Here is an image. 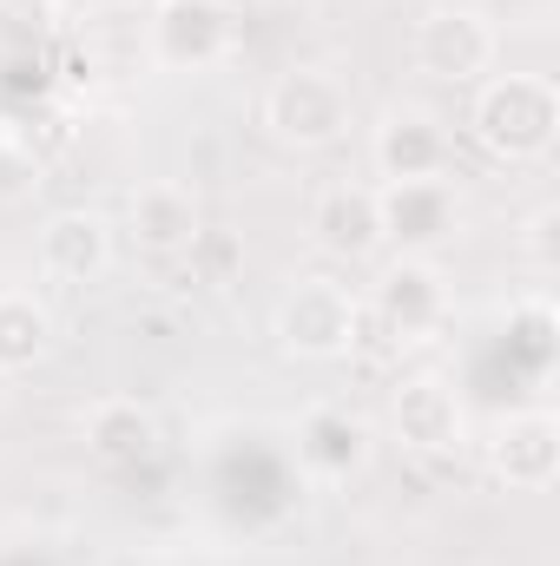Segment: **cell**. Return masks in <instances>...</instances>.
Listing matches in <instances>:
<instances>
[{"mask_svg": "<svg viewBox=\"0 0 560 566\" xmlns=\"http://www.w3.org/2000/svg\"><path fill=\"white\" fill-rule=\"evenodd\" d=\"M468 133L495 165H535L560 139V93L548 73H495L475 86Z\"/></svg>", "mask_w": 560, "mask_h": 566, "instance_id": "6da1fadb", "label": "cell"}, {"mask_svg": "<svg viewBox=\"0 0 560 566\" xmlns=\"http://www.w3.org/2000/svg\"><path fill=\"white\" fill-rule=\"evenodd\" d=\"M271 336L297 363H343L363 343V296L336 277H297L271 310Z\"/></svg>", "mask_w": 560, "mask_h": 566, "instance_id": "7a4b0ae2", "label": "cell"}, {"mask_svg": "<svg viewBox=\"0 0 560 566\" xmlns=\"http://www.w3.org/2000/svg\"><path fill=\"white\" fill-rule=\"evenodd\" d=\"M258 119H265V133L278 145H290V151H330V145L350 139L356 99H350V86H343L336 73H323V66H290V73H278V80L265 86Z\"/></svg>", "mask_w": 560, "mask_h": 566, "instance_id": "3957f363", "label": "cell"}, {"mask_svg": "<svg viewBox=\"0 0 560 566\" xmlns=\"http://www.w3.org/2000/svg\"><path fill=\"white\" fill-rule=\"evenodd\" d=\"M238 53V13L225 0H158L152 7V60L165 73H211Z\"/></svg>", "mask_w": 560, "mask_h": 566, "instance_id": "277c9868", "label": "cell"}, {"mask_svg": "<svg viewBox=\"0 0 560 566\" xmlns=\"http://www.w3.org/2000/svg\"><path fill=\"white\" fill-rule=\"evenodd\" d=\"M495 27L481 7H462V0H442L416 20V66L428 80H448V86H475L488 66H495Z\"/></svg>", "mask_w": 560, "mask_h": 566, "instance_id": "5b68a950", "label": "cell"}, {"mask_svg": "<svg viewBox=\"0 0 560 566\" xmlns=\"http://www.w3.org/2000/svg\"><path fill=\"white\" fill-rule=\"evenodd\" d=\"M448 158H455V139L435 113L422 106H390L370 133V165L383 185H416V178H448Z\"/></svg>", "mask_w": 560, "mask_h": 566, "instance_id": "8992f818", "label": "cell"}, {"mask_svg": "<svg viewBox=\"0 0 560 566\" xmlns=\"http://www.w3.org/2000/svg\"><path fill=\"white\" fill-rule=\"evenodd\" d=\"M297 461L317 481L343 488V481H356L376 461V428L363 422L356 409H343V402H310L297 416Z\"/></svg>", "mask_w": 560, "mask_h": 566, "instance_id": "52a82bcc", "label": "cell"}, {"mask_svg": "<svg viewBox=\"0 0 560 566\" xmlns=\"http://www.w3.org/2000/svg\"><path fill=\"white\" fill-rule=\"evenodd\" d=\"M383 244H403V258H428L462 231V198L448 178H416V185H383Z\"/></svg>", "mask_w": 560, "mask_h": 566, "instance_id": "ba28073f", "label": "cell"}, {"mask_svg": "<svg viewBox=\"0 0 560 566\" xmlns=\"http://www.w3.org/2000/svg\"><path fill=\"white\" fill-rule=\"evenodd\" d=\"M488 468L515 494H541L560 474V416L554 409H515L488 434Z\"/></svg>", "mask_w": 560, "mask_h": 566, "instance_id": "9c48e42d", "label": "cell"}, {"mask_svg": "<svg viewBox=\"0 0 560 566\" xmlns=\"http://www.w3.org/2000/svg\"><path fill=\"white\" fill-rule=\"evenodd\" d=\"M390 434H396L409 454H462V441H468V409H462L455 382H442V376H409V382L390 396Z\"/></svg>", "mask_w": 560, "mask_h": 566, "instance_id": "30bf717a", "label": "cell"}, {"mask_svg": "<svg viewBox=\"0 0 560 566\" xmlns=\"http://www.w3.org/2000/svg\"><path fill=\"white\" fill-rule=\"evenodd\" d=\"M370 310L383 316V329L396 343H422V336H435L448 323V283L428 258H396V264H383Z\"/></svg>", "mask_w": 560, "mask_h": 566, "instance_id": "8fae6325", "label": "cell"}, {"mask_svg": "<svg viewBox=\"0 0 560 566\" xmlns=\"http://www.w3.org/2000/svg\"><path fill=\"white\" fill-rule=\"evenodd\" d=\"M310 238L317 251L343 258V264H363L383 251V205H376V185H323L317 205H310Z\"/></svg>", "mask_w": 560, "mask_h": 566, "instance_id": "7c38bea8", "label": "cell"}, {"mask_svg": "<svg viewBox=\"0 0 560 566\" xmlns=\"http://www.w3.org/2000/svg\"><path fill=\"white\" fill-rule=\"evenodd\" d=\"M126 231L139 238V251H152V258H178V251H198L205 211H198L191 185H178V178H145L139 191H133V205H126Z\"/></svg>", "mask_w": 560, "mask_h": 566, "instance_id": "4fadbf2b", "label": "cell"}, {"mask_svg": "<svg viewBox=\"0 0 560 566\" xmlns=\"http://www.w3.org/2000/svg\"><path fill=\"white\" fill-rule=\"evenodd\" d=\"M113 264V224L100 211H53L40 224V271L53 283H93Z\"/></svg>", "mask_w": 560, "mask_h": 566, "instance_id": "5bb4252c", "label": "cell"}, {"mask_svg": "<svg viewBox=\"0 0 560 566\" xmlns=\"http://www.w3.org/2000/svg\"><path fill=\"white\" fill-rule=\"evenodd\" d=\"M80 441L93 461L106 468H139L158 454V416L145 409L139 396H100L86 416H80Z\"/></svg>", "mask_w": 560, "mask_h": 566, "instance_id": "9a60e30c", "label": "cell"}, {"mask_svg": "<svg viewBox=\"0 0 560 566\" xmlns=\"http://www.w3.org/2000/svg\"><path fill=\"white\" fill-rule=\"evenodd\" d=\"M53 349V310L33 290H0V376L40 369Z\"/></svg>", "mask_w": 560, "mask_h": 566, "instance_id": "2e32d148", "label": "cell"}, {"mask_svg": "<svg viewBox=\"0 0 560 566\" xmlns=\"http://www.w3.org/2000/svg\"><path fill=\"white\" fill-rule=\"evenodd\" d=\"M60 0H0V53H40L60 40Z\"/></svg>", "mask_w": 560, "mask_h": 566, "instance_id": "e0dca14e", "label": "cell"}, {"mask_svg": "<svg viewBox=\"0 0 560 566\" xmlns=\"http://www.w3.org/2000/svg\"><path fill=\"white\" fill-rule=\"evenodd\" d=\"M40 185H46L40 151H33V145H20V139H0V205H27Z\"/></svg>", "mask_w": 560, "mask_h": 566, "instance_id": "ac0fdd59", "label": "cell"}, {"mask_svg": "<svg viewBox=\"0 0 560 566\" xmlns=\"http://www.w3.org/2000/svg\"><path fill=\"white\" fill-rule=\"evenodd\" d=\"M515 336H521L535 356H548V336H554V310H548V296H528V303L515 310Z\"/></svg>", "mask_w": 560, "mask_h": 566, "instance_id": "d6986e66", "label": "cell"}, {"mask_svg": "<svg viewBox=\"0 0 560 566\" xmlns=\"http://www.w3.org/2000/svg\"><path fill=\"white\" fill-rule=\"evenodd\" d=\"M548 231H554V211H541V218H535V258H541V264H554V244H548Z\"/></svg>", "mask_w": 560, "mask_h": 566, "instance_id": "ffe728a7", "label": "cell"}]
</instances>
